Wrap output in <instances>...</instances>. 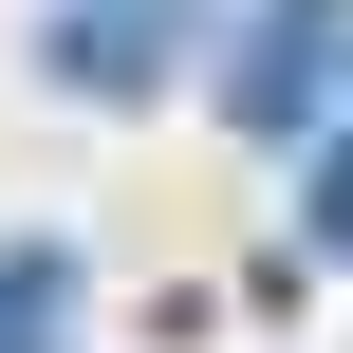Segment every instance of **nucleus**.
<instances>
[{"label":"nucleus","instance_id":"obj_1","mask_svg":"<svg viewBox=\"0 0 353 353\" xmlns=\"http://www.w3.org/2000/svg\"><path fill=\"white\" fill-rule=\"evenodd\" d=\"M186 37H205V0H74V19H56V74H93V93H149Z\"/></svg>","mask_w":353,"mask_h":353},{"label":"nucleus","instance_id":"obj_3","mask_svg":"<svg viewBox=\"0 0 353 353\" xmlns=\"http://www.w3.org/2000/svg\"><path fill=\"white\" fill-rule=\"evenodd\" d=\"M316 242H353V130H335V168H316Z\"/></svg>","mask_w":353,"mask_h":353},{"label":"nucleus","instance_id":"obj_2","mask_svg":"<svg viewBox=\"0 0 353 353\" xmlns=\"http://www.w3.org/2000/svg\"><path fill=\"white\" fill-rule=\"evenodd\" d=\"M0 353H74V242H0Z\"/></svg>","mask_w":353,"mask_h":353}]
</instances>
